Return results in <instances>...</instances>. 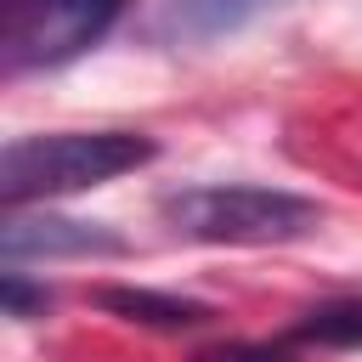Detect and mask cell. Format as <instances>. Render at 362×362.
<instances>
[{"mask_svg": "<svg viewBox=\"0 0 362 362\" xmlns=\"http://www.w3.org/2000/svg\"><path fill=\"white\" fill-rule=\"evenodd\" d=\"M153 136L141 130H57V136H17L0 153V198L17 209L28 198L85 192L113 175L153 164Z\"/></svg>", "mask_w": 362, "mask_h": 362, "instance_id": "obj_1", "label": "cell"}, {"mask_svg": "<svg viewBox=\"0 0 362 362\" xmlns=\"http://www.w3.org/2000/svg\"><path fill=\"white\" fill-rule=\"evenodd\" d=\"M158 215L175 238L187 243H232V249H266V243H294L322 226V209L300 192L283 187H181L158 198Z\"/></svg>", "mask_w": 362, "mask_h": 362, "instance_id": "obj_2", "label": "cell"}, {"mask_svg": "<svg viewBox=\"0 0 362 362\" xmlns=\"http://www.w3.org/2000/svg\"><path fill=\"white\" fill-rule=\"evenodd\" d=\"M124 0H6L0 17V68L40 74L85 57L113 23Z\"/></svg>", "mask_w": 362, "mask_h": 362, "instance_id": "obj_3", "label": "cell"}, {"mask_svg": "<svg viewBox=\"0 0 362 362\" xmlns=\"http://www.w3.org/2000/svg\"><path fill=\"white\" fill-rule=\"evenodd\" d=\"M6 266L17 260H57V255H124V238L102 221H68V215H11L0 226Z\"/></svg>", "mask_w": 362, "mask_h": 362, "instance_id": "obj_4", "label": "cell"}, {"mask_svg": "<svg viewBox=\"0 0 362 362\" xmlns=\"http://www.w3.org/2000/svg\"><path fill=\"white\" fill-rule=\"evenodd\" d=\"M283 0H158V34L175 45H215L238 28H249L255 17H266Z\"/></svg>", "mask_w": 362, "mask_h": 362, "instance_id": "obj_5", "label": "cell"}, {"mask_svg": "<svg viewBox=\"0 0 362 362\" xmlns=\"http://www.w3.org/2000/svg\"><path fill=\"white\" fill-rule=\"evenodd\" d=\"M102 305L124 322H141V328H198L209 322L215 311L198 305V300H181V294H158V288H102Z\"/></svg>", "mask_w": 362, "mask_h": 362, "instance_id": "obj_6", "label": "cell"}, {"mask_svg": "<svg viewBox=\"0 0 362 362\" xmlns=\"http://www.w3.org/2000/svg\"><path fill=\"white\" fill-rule=\"evenodd\" d=\"M300 345H328V351H351L362 345V294H339V300H322L300 317L294 328Z\"/></svg>", "mask_w": 362, "mask_h": 362, "instance_id": "obj_7", "label": "cell"}, {"mask_svg": "<svg viewBox=\"0 0 362 362\" xmlns=\"http://www.w3.org/2000/svg\"><path fill=\"white\" fill-rule=\"evenodd\" d=\"M0 300H6V317L28 322V317H45V305H51V288H45V283H28V277L11 266V272H0Z\"/></svg>", "mask_w": 362, "mask_h": 362, "instance_id": "obj_8", "label": "cell"}, {"mask_svg": "<svg viewBox=\"0 0 362 362\" xmlns=\"http://www.w3.org/2000/svg\"><path fill=\"white\" fill-rule=\"evenodd\" d=\"M204 362H294L283 345H215L204 351Z\"/></svg>", "mask_w": 362, "mask_h": 362, "instance_id": "obj_9", "label": "cell"}]
</instances>
